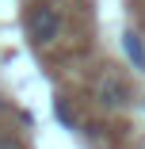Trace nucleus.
Returning <instances> with one entry per match:
<instances>
[{
  "label": "nucleus",
  "mask_w": 145,
  "mask_h": 149,
  "mask_svg": "<svg viewBox=\"0 0 145 149\" xmlns=\"http://www.w3.org/2000/svg\"><path fill=\"white\" fill-rule=\"evenodd\" d=\"M61 31H65V19H61V12L53 4H35L31 8V15H27V35H31V42L38 50L53 46L61 38Z\"/></svg>",
  "instance_id": "f257e3e1"
},
{
  "label": "nucleus",
  "mask_w": 145,
  "mask_h": 149,
  "mask_svg": "<svg viewBox=\"0 0 145 149\" xmlns=\"http://www.w3.org/2000/svg\"><path fill=\"white\" fill-rule=\"evenodd\" d=\"M96 103H99L103 111H126V107L134 103V88H130V80L119 77V73H107V77L96 84Z\"/></svg>",
  "instance_id": "f03ea898"
},
{
  "label": "nucleus",
  "mask_w": 145,
  "mask_h": 149,
  "mask_svg": "<svg viewBox=\"0 0 145 149\" xmlns=\"http://www.w3.org/2000/svg\"><path fill=\"white\" fill-rule=\"evenodd\" d=\"M122 50H126V57H130V65H134L137 73H145V38L134 31V27L122 31Z\"/></svg>",
  "instance_id": "7ed1b4c3"
},
{
  "label": "nucleus",
  "mask_w": 145,
  "mask_h": 149,
  "mask_svg": "<svg viewBox=\"0 0 145 149\" xmlns=\"http://www.w3.org/2000/svg\"><path fill=\"white\" fill-rule=\"evenodd\" d=\"M53 118H57L65 130H76V118H73V111H69V103H65V100H53Z\"/></svg>",
  "instance_id": "20e7f679"
},
{
  "label": "nucleus",
  "mask_w": 145,
  "mask_h": 149,
  "mask_svg": "<svg viewBox=\"0 0 145 149\" xmlns=\"http://www.w3.org/2000/svg\"><path fill=\"white\" fill-rule=\"evenodd\" d=\"M0 149H19L15 141H8V138H0Z\"/></svg>",
  "instance_id": "39448f33"
},
{
  "label": "nucleus",
  "mask_w": 145,
  "mask_h": 149,
  "mask_svg": "<svg viewBox=\"0 0 145 149\" xmlns=\"http://www.w3.org/2000/svg\"><path fill=\"white\" fill-rule=\"evenodd\" d=\"M141 107H145V100H141Z\"/></svg>",
  "instance_id": "423d86ee"
}]
</instances>
